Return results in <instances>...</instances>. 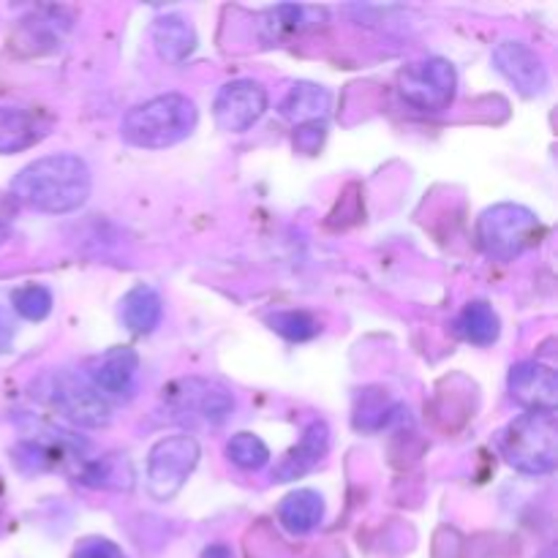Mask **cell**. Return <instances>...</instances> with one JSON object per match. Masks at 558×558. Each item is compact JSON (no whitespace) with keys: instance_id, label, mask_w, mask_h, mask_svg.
Here are the masks:
<instances>
[{"instance_id":"cb8c5ba5","label":"cell","mask_w":558,"mask_h":558,"mask_svg":"<svg viewBox=\"0 0 558 558\" xmlns=\"http://www.w3.org/2000/svg\"><path fill=\"white\" fill-rule=\"evenodd\" d=\"M392 414H396V403L385 390H365L357 401V412H354V428L379 430L385 428Z\"/></svg>"},{"instance_id":"2e32d148","label":"cell","mask_w":558,"mask_h":558,"mask_svg":"<svg viewBox=\"0 0 558 558\" xmlns=\"http://www.w3.org/2000/svg\"><path fill=\"white\" fill-rule=\"evenodd\" d=\"M332 109V96L327 87L314 85V82H298L289 87L283 96L278 112L287 120H294L298 125L303 123H325V118Z\"/></svg>"},{"instance_id":"9c48e42d","label":"cell","mask_w":558,"mask_h":558,"mask_svg":"<svg viewBox=\"0 0 558 558\" xmlns=\"http://www.w3.org/2000/svg\"><path fill=\"white\" fill-rule=\"evenodd\" d=\"M90 445L74 436L71 430L44 428L33 439H25L16 445L14 461L22 472H65L76 466V474L85 466Z\"/></svg>"},{"instance_id":"3957f363","label":"cell","mask_w":558,"mask_h":558,"mask_svg":"<svg viewBox=\"0 0 558 558\" xmlns=\"http://www.w3.org/2000/svg\"><path fill=\"white\" fill-rule=\"evenodd\" d=\"M499 450L515 472L550 474L558 463L556 414L526 412L515 417L499 434Z\"/></svg>"},{"instance_id":"f546056e","label":"cell","mask_w":558,"mask_h":558,"mask_svg":"<svg viewBox=\"0 0 558 558\" xmlns=\"http://www.w3.org/2000/svg\"><path fill=\"white\" fill-rule=\"evenodd\" d=\"M9 218H11V213H9V205H5V202L0 199V238H3V232H5V223H9Z\"/></svg>"},{"instance_id":"8fae6325","label":"cell","mask_w":558,"mask_h":558,"mask_svg":"<svg viewBox=\"0 0 558 558\" xmlns=\"http://www.w3.org/2000/svg\"><path fill=\"white\" fill-rule=\"evenodd\" d=\"M494 65L510 85H515L521 96H539L550 82L543 54H537V49H532L529 44L512 41V38L496 44Z\"/></svg>"},{"instance_id":"5b68a950","label":"cell","mask_w":558,"mask_h":558,"mask_svg":"<svg viewBox=\"0 0 558 558\" xmlns=\"http://www.w3.org/2000/svg\"><path fill=\"white\" fill-rule=\"evenodd\" d=\"M543 234L545 227L537 213L523 205H512V202L488 207L477 221L480 248L494 262L518 259L526 251L537 248Z\"/></svg>"},{"instance_id":"52a82bcc","label":"cell","mask_w":558,"mask_h":558,"mask_svg":"<svg viewBox=\"0 0 558 558\" xmlns=\"http://www.w3.org/2000/svg\"><path fill=\"white\" fill-rule=\"evenodd\" d=\"M199 463V441L189 434L156 441L147 456V490L156 501H169L183 490Z\"/></svg>"},{"instance_id":"f1b7e54d","label":"cell","mask_w":558,"mask_h":558,"mask_svg":"<svg viewBox=\"0 0 558 558\" xmlns=\"http://www.w3.org/2000/svg\"><path fill=\"white\" fill-rule=\"evenodd\" d=\"M199 558H234L232 548H227V545H210V548L202 550Z\"/></svg>"},{"instance_id":"ffe728a7","label":"cell","mask_w":558,"mask_h":558,"mask_svg":"<svg viewBox=\"0 0 558 558\" xmlns=\"http://www.w3.org/2000/svg\"><path fill=\"white\" fill-rule=\"evenodd\" d=\"M327 22V11L316 9V5H292L283 3L276 5L265 14V31L270 38H283V36H300V33L316 31Z\"/></svg>"},{"instance_id":"ac0fdd59","label":"cell","mask_w":558,"mask_h":558,"mask_svg":"<svg viewBox=\"0 0 558 558\" xmlns=\"http://www.w3.org/2000/svg\"><path fill=\"white\" fill-rule=\"evenodd\" d=\"M161 316H163L161 294H158L153 287H145V283L131 289V292L123 298V303H120V319H123V325L129 327L134 336H150V332L161 325Z\"/></svg>"},{"instance_id":"484cf974","label":"cell","mask_w":558,"mask_h":558,"mask_svg":"<svg viewBox=\"0 0 558 558\" xmlns=\"http://www.w3.org/2000/svg\"><path fill=\"white\" fill-rule=\"evenodd\" d=\"M11 303H14V311L22 319L41 322L52 311V292L44 283H27V287H20L11 294Z\"/></svg>"},{"instance_id":"4fadbf2b","label":"cell","mask_w":558,"mask_h":558,"mask_svg":"<svg viewBox=\"0 0 558 558\" xmlns=\"http://www.w3.org/2000/svg\"><path fill=\"white\" fill-rule=\"evenodd\" d=\"M510 396L526 412H556L558 376L543 363H521L510 371Z\"/></svg>"},{"instance_id":"7c38bea8","label":"cell","mask_w":558,"mask_h":558,"mask_svg":"<svg viewBox=\"0 0 558 558\" xmlns=\"http://www.w3.org/2000/svg\"><path fill=\"white\" fill-rule=\"evenodd\" d=\"M87 379L107 401L109 398L131 401L136 392V379H140V354L131 347L107 349L101 357L93 360Z\"/></svg>"},{"instance_id":"7402d4cb","label":"cell","mask_w":558,"mask_h":558,"mask_svg":"<svg viewBox=\"0 0 558 558\" xmlns=\"http://www.w3.org/2000/svg\"><path fill=\"white\" fill-rule=\"evenodd\" d=\"M456 332L472 347H490V343L499 341L501 322L499 314L494 311V305H488L485 300L477 303H469L461 311V316L456 319Z\"/></svg>"},{"instance_id":"d4e9b609","label":"cell","mask_w":558,"mask_h":558,"mask_svg":"<svg viewBox=\"0 0 558 558\" xmlns=\"http://www.w3.org/2000/svg\"><path fill=\"white\" fill-rule=\"evenodd\" d=\"M267 325L287 341H311L322 332L319 319L308 311H276L267 316Z\"/></svg>"},{"instance_id":"30bf717a","label":"cell","mask_w":558,"mask_h":558,"mask_svg":"<svg viewBox=\"0 0 558 558\" xmlns=\"http://www.w3.org/2000/svg\"><path fill=\"white\" fill-rule=\"evenodd\" d=\"M267 112V90L254 80H234L218 90L213 114L221 131L243 134Z\"/></svg>"},{"instance_id":"6da1fadb","label":"cell","mask_w":558,"mask_h":558,"mask_svg":"<svg viewBox=\"0 0 558 558\" xmlns=\"http://www.w3.org/2000/svg\"><path fill=\"white\" fill-rule=\"evenodd\" d=\"M93 189L87 163L71 153L44 156L27 163L11 183V196L36 213L63 216L80 210Z\"/></svg>"},{"instance_id":"277c9868","label":"cell","mask_w":558,"mask_h":558,"mask_svg":"<svg viewBox=\"0 0 558 558\" xmlns=\"http://www.w3.org/2000/svg\"><path fill=\"white\" fill-rule=\"evenodd\" d=\"M33 398L63 414L80 428H104L112 420L109 401L90 385L87 376L74 371H47L33 381Z\"/></svg>"},{"instance_id":"603a6c76","label":"cell","mask_w":558,"mask_h":558,"mask_svg":"<svg viewBox=\"0 0 558 558\" xmlns=\"http://www.w3.org/2000/svg\"><path fill=\"white\" fill-rule=\"evenodd\" d=\"M227 458L243 472H259L270 463V450L265 441L254 434H234L227 441Z\"/></svg>"},{"instance_id":"ba28073f","label":"cell","mask_w":558,"mask_h":558,"mask_svg":"<svg viewBox=\"0 0 558 558\" xmlns=\"http://www.w3.org/2000/svg\"><path fill=\"white\" fill-rule=\"evenodd\" d=\"M398 90L409 107L420 112H441L456 101V65L445 58H425L407 65L398 76Z\"/></svg>"},{"instance_id":"44dd1931","label":"cell","mask_w":558,"mask_h":558,"mask_svg":"<svg viewBox=\"0 0 558 558\" xmlns=\"http://www.w3.org/2000/svg\"><path fill=\"white\" fill-rule=\"evenodd\" d=\"M153 44L167 63H183L196 49V33L183 16L167 14L153 25Z\"/></svg>"},{"instance_id":"d6986e66","label":"cell","mask_w":558,"mask_h":558,"mask_svg":"<svg viewBox=\"0 0 558 558\" xmlns=\"http://www.w3.org/2000/svg\"><path fill=\"white\" fill-rule=\"evenodd\" d=\"M325 518V499L316 490H294L278 507V521L289 534H311Z\"/></svg>"},{"instance_id":"8992f818","label":"cell","mask_w":558,"mask_h":558,"mask_svg":"<svg viewBox=\"0 0 558 558\" xmlns=\"http://www.w3.org/2000/svg\"><path fill=\"white\" fill-rule=\"evenodd\" d=\"M161 403L169 420L191 425H221L234 412L232 392L202 376H189V379H178L163 387Z\"/></svg>"},{"instance_id":"7a4b0ae2","label":"cell","mask_w":558,"mask_h":558,"mask_svg":"<svg viewBox=\"0 0 558 558\" xmlns=\"http://www.w3.org/2000/svg\"><path fill=\"white\" fill-rule=\"evenodd\" d=\"M196 120H199V112L189 96L163 93L131 109L123 118L120 134L129 145L142 147V150H163L191 136Z\"/></svg>"},{"instance_id":"83f0119b","label":"cell","mask_w":558,"mask_h":558,"mask_svg":"<svg viewBox=\"0 0 558 558\" xmlns=\"http://www.w3.org/2000/svg\"><path fill=\"white\" fill-rule=\"evenodd\" d=\"M71 558H125V556L123 550H120L114 543H109V539L93 537V539H85Z\"/></svg>"},{"instance_id":"9a60e30c","label":"cell","mask_w":558,"mask_h":558,"mask_svg":"<svg viewBox=\"0 0 558 558\" xmlns=\"http://www.w3.org/2000/svg\"><path fill=\"white\" fill-rule=\"evenodd\" d=\"M47 129L49 120H41L33 109L0 107V156L27 150L44 140Z\"/></svg>"},{"instance_id":"4316f807","label":"cell","mask_w":558,"mask_h":558,"mask_svg":"<svg viewBox=\"0 0 558 558\" xmlns=\"http://www.w3.org/2000/svg\"><path fill=\"white\" fill-rule=\"evenodd\" d=\"M327 140V123H303L294 129V147L305 156H314L319 153V147Z\"/></svg>"},{"instance_id":"e0dca14e","label":"cell","mask_w":558,"mask_h":558,"mask_svg":"<svg viewBox=\"0 0 558 558\" xmlns=\"http://www.w3.org/2000/svg\"><path fill=\"white\" fill-rule=\"evenodd\" d=\"M82 485L96 490H131L134 488V466L123 452H109L104 458H90L76 474Z\"/></svg>"},{"instance_id":"5bb4252c","label":"cell","mask_w":558,"mask_h":558,"mask_svg":"<svg viewBox=\"0 0 558 558\" xmlns=\"http://www.w3.org/2000/svg\"><path fill=\"white\" fill-rule=\"evenodd\" d=\"M327 452H330V428H327L325 420H314L303 430L298 445L276 463L272 480H278V483H292V480L305 477V474L314 472L325 461Z\"/></svg>"}]
</instances>
